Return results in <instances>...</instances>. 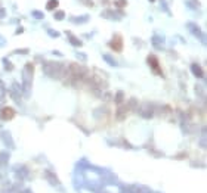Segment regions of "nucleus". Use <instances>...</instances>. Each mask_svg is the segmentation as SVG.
Segmentation results:
<instances>
[{"mask_svg": "<svg viewBox=\"0 0 207 193\" xmlns=\"http://www.w3.org/2000/svg\"><path fill=\"white\" fill-rule=\"evenodd\" d=\"M58 6V0H49L47 3V9H55Z\"/></svg>", "mask_w": 207, "mask_h": 193, "instance_id": "obj_3", "label": "nucleus"}, {"mask_svg": "<svg viewBox=\"0 0 207 193\" xmlns=\"http://www.w3.org/2000/svg\"><path fill=\"white\" fill-rule=\"evenodd\" d=\"M148 62H150V64L152 62V68H154V71L158 72V74H161V71L158 69V61H157L155 56H150V58H148Z\"/></svg>", "mask_w": 207, "mask_h": 193, "instance_id": "obj_2", "label": "nucleus"}, {"mask_svg": "<svg viewBox=\"0 0 207 193\" xmlns=\"http://www.w3.org/2000/svg\"><path fill=\"white\" fill-rule=\"evenodd\" d=\"M13 115H15V112H13L12 108H3L1 109V118L3 119H10V118H13Z\"/></svg>", "mask_w": 207, "mask_h": 193, "instance_id": "obj_1", "label": "nucleus"}]
</instances>
